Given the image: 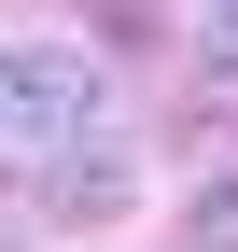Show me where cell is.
<instances>
[{
	"label": "cell",
	"mask_w": 238,
	"mask_h": 252,
	"mask_svg": "<svg viewBox=\"0 0 238 252\" xmlns=\"http://www.w3.org/2000/svg\"><path fill=\"white\" fill-rule=\"evenodd\" d=\"M84 126H98V70H84L70 42H0V154H70Z\"/></svg>",
	"instance_id": "cell-1"
},
{
	"label": "cell",
	"mask_w": 238,
	"mask_h": 252,
	"mask_svg": "<svg viewBox=\"0 0 238 252\" xmlns=\"http://www.w3.org/2000/svg\"><path fill=\"white\" fill-rule=\"evenodd\" d=\"M126 210H140V140L84 126V140L42 168V224H126Z\"/></svg>",
	"instance_id": "cell-2"
},
{
	"label": "cell",
	"mask_w": 238,
	"mask_h": 252,
	"mask_svg": "<svg viewBox=\"0 0 238 252\" xmlns=\"http://www.w3.org/2000/svg\"><path fill=\"white\" fill-rule=\"evenodd\" d=\"M182 252H238V168L196 182V210H182Z\"/></svg>",
	"instance_id": "cell-3"
},
{
	"label": "cell",
	"mask_w": 238,
	"mask_h": 252,
	"mask_svg": "<svg viewBox=\"0 0 238 252\" xmlns=\"http://www.w3.org/2000/svg\"><path fill=\"white\" fill-rule=\"evenodd\" d=\"M210 28H224V56H238V0H210Z\"/></svg>",
	"instance_id": "cell-4"
},
{
	"label": "cell",
	"mask_w": 238,
	"mask_h": 252,
	"mask_svg": "<svg viewBox=\"0 0 238 252\" xmlns=\"http://www.w3.org/2000/svg\"><path fill=\"white\" fill-rule=\"evenodd\" d=\"M0 252H14V224H0Z\"/></svg>",
	"instance_id": "cell-5"
}]
</instances>
